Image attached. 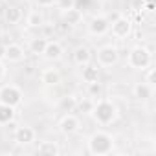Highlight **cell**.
<instances>
[{
	"instance_id": "6da1fadb",
	"label": "cell",
	"mask_w": 156,
	"mask_h": 156,
	"mask_svg": "<svg viewBox=\"0 0 156 156\" xmlns=\"http://www.w3.org/2000/svg\"><path fill=\"white\" fill-rule=\"evenodd\" d=\"M114 136L108 134L107 130H96L90 134L88 141H87V149L90 154L94 156H105V154H110L114 151Z\"/></svg>"
},
{
	"instance_id": "7a4b0ae2",
	"label": "cell",
	"mask_w": 156,
	"mask_h": 156,
	"mask_svg": "<svg viewBox=\"0 0 156 156\" xmlns=\"http://www.w3.org/2000/svg\"><path fill=\"white\" fill-rule=\"evenodd\" d=\"M92 119L99 125V127H108L118 119V107L110 101V99H96L94 110H92Z\"/></svg>"
},
{
	"instance_id": "3957f363",
	"label": "cell",
	"mask_w": 156,
	"mask_h": 156,
	"mask_svg": "<svg viewBox=\"0 0 156 156\" xmlns=\"http://www.w3.org/2000/svg\"><path fill=\"white\" fill-rule=\"evenodd\" d=\"M151 64H152V53L147 46L136 44L129 50V53H127V66L129 68L138 70V72H145Z\"/></svg>"
},
{
	"instance_id": "277c9868",
	"label": "cell",
	"mask_w": 156,
	"mask_h": 156,
	"mask_svg": "<svg viewBox=\"0 0 156 156\" xmlns=\"http://www.w3.org/2000/svg\"><path fill=\"white\" fill-rule=\"evenodd\" d=\"M96 61L99 68H110L116 66L119 62V50L112 44H105L101 48H98L96 51Z\"/></svg>"
},
{
	"instance_id": "5b68a950",
	"label": "cell",
	"mask_w": 156,
	"mask_h": 156,
	"mask_svg": "<svg viewBox=\"0 0 156 156\" xmlns=\"http://www.w3.org/2000/svg\"><path fill=\"white\" fill-rule=\"evenodd\" d=\"M22 90L20 87L13 85V83H8V85H2L0 87V103L2 105H9V107H19L22 103Z\"/></svg>"
},
{
	"instance_id": "8992f818",
	"label": "cell",
	"mask_w": 156,
	"mask_h": 156,
	"mask_svg": "<svg viewBox=\"0 0 156 156\" xmlns=\"http://www.w3.org/2000/svg\"><path fill=\"white\" fill-rule=\"evenodd\" d=\"M108 33L112 37H116L118 41H123L127 39L130 33H132V20L129 17H123V15H118L114 20H110V30Z\"/></svg>"
},
{
	"instance_id": "52a82bcc",
	"label": "cell",
	"mask_w": 156,
	"mask_h": 156,
	"mask_svg": "<svg viewBox=\"0 0 156 156\" xmlns=\"http://www.w3.org/2000/svg\"><path fill=\"white\" fill-rule=\"evenodd\" d=\"M87 28H88V33L92 37H105L108 33V30H110V17H107V15H96V17H92L88 20Z\"/></svg>"
},
{
	"instance_id": "ba28073f",
	"label": "cell",
	"mask_w": 156,
	"mask_h": 156,
	"mask_svg": "<svg viewBox=\"0 0 156 156\" xmlns=\"http://www.w3.org/2000/svg\"><path fill=\"white\" fill-rule=\"evenodd\" d=\"M79 129H81V119H79V116H75L73 112H64L62 118L59 119V130L64 136L77 134Z\"/></svg>"
},
{
	"instance_id": "9c48e42d",
	"label": "cell",
	"mask_w": 156,
	"mask_h": 156,
	"mask_svg": "<svg viewBox=\"0 0 156 156\" xmlns=\"http://www.w3.org/2000/svg\"><path fill=\"white\" fill-rule=\"evenodd\" d=\"M35 140H37V132H35V129L30 127V125H20V127H17L15 132H13V141H15L17 145L26 147V145L35 143Z\"/></svg>"
},
{
	"instance_id": "30bf717a",
	"label": "cell",
	"mask_w": 156,
	"mask_h": 156,
	"mask_svg": "<svg viewBox=\"0 0 156 156\" xmlns=\"http://www.w3.org/2000/svg\"><path fill=\"white\" fill-rule=\"evenodd\" d=\"M72 61L75 66H85L88 62H92V50L87 46V44H77L72 51Z\"/></svg>"
},
{
	"instance_id": "8fae6325",
	"label": "cell",
	"mask_w": 156,
	"mask_h": 156,
	"mask_svg": "<svg viewBox=\"0 0 156 156\" xmlns=\"http://www.w3.org/2000/svg\"><path fill=\"white\" fill-rule=\"evenodd\" d=\"M24 59H26V50L20 44H17V42L6 44V57H4V61H8L11 64H19Z\"/></svg>"
},
{
	"instance_id": "7c38bea8",
	"label": "cell",
	"mask_w": 156,
	"mask_h": 156,
	"mask_svg": "<svg viewBox=\"0 0 156 156\" xmlns=\"http://www.w3.org/2000/svg\"><path fill=\"white\" fill-rule=\"evenodd\" d=\"M62 55H64V48H62V44H61L59 41H48L42 57H44L46 61H50V62H57V61L62 59Z\"/></svg>"
},
{
	"instance_id": "4fadbf2b",
	"label": "cell",
	"mask_w": 156,
	"mask_h": 156,
	"mask_svg": "<svg viewBox=\"0 0 156 156\" xmlns=\"http://www.w3.org/2000/svg\"><path fill=\"white\" fill-rule=\"evenodd\" d=\"M61 81H62V75H61L59 68L50 66L41 72V83L46 87H57V85H61Z\"/></svg>"
},
{
	"instance_id": "5bb4252c",
	"label": "cell",
	"mask_w": 156,
	"mask_h": 156,
	"mask_svg": "<svg viewBox=\"0 0 156 156\" xmlns=\"http://www.w3.org/2000/svg\"><path fill=\"white\" fill-rule=\"evenodd\" d=\"M132 98L140 103H145L152 98V85L145 83V81H140L132 87Z\"/></svg>"
},
{
	"instance_id": "9a60e30c",
	"label": "cell",
	"mask_w": 156,
	"mask_h": 156,
	"mask_svg": "<svg viewBox=\"0 0 156 156\" xmlns=\"http://www.w3.org/2000/svg\"><path fill=\"white\" fill-rule=\"evenodd\" d=\"M81 79H83L85 85L94 83V81H99V66L98 64H92V62L81 66Z\"/></svg>"
},
{
	"instance_id": "2e32d148",
	"label": "cell",
	"mask_w": 156,
	"mask_h": 156,
	"mask_svg": "<svg viewBox=\"0 0 156 156\" xmlns=\"http://www.w3.org/2000/svg\"><path fill=\"white\" fill-rule=\"evenodd\" d=\"M22 19H24V13H22V9H20L19 6H8V8L4 9V20H6V24L15 26V24H19Z\"/></svg>"
},
{
	"instance_id": "e0dca14e",
	"label": "cell",
	"mask_w": 156,
	"mask_h": 156,
	"mask_svg": "<svg viewBox=\"0 0 156 156\" xmlns=\"http://www.w3.org/2000/svg\"><path fill=\"white\" fill-rule=\"evenodd\" d=\"M62 20H64V24H68L72 28L73 26H79L83 22V11L77 9V8H70V9L62 11Z\"/></svg>"
},
{
	"instance_id": "ac0fdd59",
	"label": "cell",
	"mask_w": 156,
	"mask_h": 156,
	"mask_svg": "<svg viewBox=\"0 0 156 156\" xmlns=\"http://www.w3.org/2000/svg\"><path fill=\"white\" fill-rule=\"evenodd\" d=\"M37 154H48V156H59L61 147L57 141H41L37 145Z\"/></svg>"
},
{
	"instance_id": "d6986e66",
	"label": "cell",
	"mask_w": 156,
	"mask_h": 156,
	"mask_svg": "<svg viewBox=\"0 0 156 156\" xmlns=\"http://www.w3.org/2000/svg\"><path fill=\"white\" fill-rule=\"evenodd\" d=\"M94 105H96V99L92 98H77V105H75V112H79L83 116H90L92 110H94Z\"/></svg>"
},
{
	"instance_id": "ffe728a7",
	"label": "cell",
	"mask_w": 156,
	"mask_h": 156,
	"mask_svg": "<svg viewBox=\"0 0 156 156\" xmlns=\"http://www.w3.org/2000/svg\"><path fill=\"white\" fill-rule=\"evenodd\" d=\"M46 44H48V39L46 37H33L30 41V44H28V50H30V53H33L35 57H39V55L44 53Z\"/></svg>"
},
{
	"instance_id": "44dd1931",
	"label": "cell",
	"mask_w": 156,
	"mask_h": 156,
	"mask_svg": "<svg viewBox=\"0 0 156 156\" xmlns=\"http://www.w3.org/2000/svg\"><path fill=\"white\" fill-rule=\"evenodd\" d=\"M26 24H28V28H42V26L46 24V20H44V13H42L41 9H33V11H30V15L26 17Z\"/></svg>"
},
{
	"instance_id": "7402d4cb",
	"label": "cell",
	"mask_w": 156,
	"mask_h": 156,
	"mask_svg": "<svg viewBox=\"0 0 156 156\" xmlns=\"http://www.w3.org/2000/svg\"><path fill=\"white\" fill-rule=\"evenodd\" d=\"M15 119V107L0 103V125H8Z\"/></svg>"
},
{
	"instance_id": "603a6c76",
	"label": "cell",
	"mask_w": 156,
	"mask_h": 156,
	"mask_svg": "<svg viewBox=\"0 0 156 156\" xmlns=\"http://www.w3.org/2000/svg\"><path fill=\"white\" fill-rule=\"evenodd\" d=\"M75 105H77V96L70 94V96H64L59 103V108L62 112H75Z\"/></svg>"
},
{
	"instance_id": "cb8c5ba5",
	"label": "cell",
	"mask_w": 156,
	"mask_h": 156,
	"mask_svg": "<svg viewBox=\"0 0 156 156\" xmlns=\"http://www.w3.org/2000/svg\"><path fill=\"white\" fill-rule=\"evenodd\" d=\"M87 94H88V98H92V99L103 98V85H101L99 81L88 83V85H87Z\"/></svg>"
},
{
	"instance_id": "d4e9b609",
	"label": "cell",
	"mask_w": 156,
	"mask_h": 156,
	"mask_svg": "<svg viewBox=\"0 0 156 156\" xmlns=\"http://www.w3.org/2000/svg\"><path fill=\"white\" fill-rule=\"evenodd\" d=\"M61 13L70 9V8H75V0H55V4H53Z\"/></svg>"
},
{
	"instance_id": "484cf974",
	"label": "cell",
	"mask_w": 156,
	"mask_h": 156,
	"mask_svg": "<svg viewBox=\"0 0 156 156\" xmlns=\"http://www.w3.org/2000/svg\"><path fill=\"white\" fill-rule=\"evenodd\" d=\"M37 8H51L55 4V0H33Z\"/></svg>"
},
{
	"instance_id": "4316f807",
	"label": "cell",
	"mask_w": 156,
	"mask_h": 156,
	"mask_svg": "<svg viewBox=\"0 0 156 156\" xmlns=\"http://www.w3.org/2000/svg\"><path fill=\"white\" fill-rule=\"evenodd\" d=\"M145 72H147V75H145V83L154 85V68H151V66H149Z\"/></svg>"
},
{
	"instance_id": "83f0119b",
	"label": "cell",
	"mask_w": 156,
	"mask_h": 156,
	"mask_svg": "<svg viewBox=\"0 0 156 156\" xmlns=\"http://www.w3.org/2000/svg\"><path fill=\"white\" fill-rule=\"evenodd\" d=\"M6 73H8V68H6V64H4V61H0V81L6 77Z\"/></svg>"
},
{
	"instance_id": "f1b7e54d",
	"label": "cell",
	"mask_w": 156,
	"mask_h": 156,
	"mask_svg": "<svg viewBox=\"0 0 156 156\" xmlns=\"http://www.w3.org/2000/svg\"><path fill=\"white\" fill-rule=\"evenodd\" d=\"M4 57H6V44L0 42V61H4Z\"/></svg>"
}]
</instances>
